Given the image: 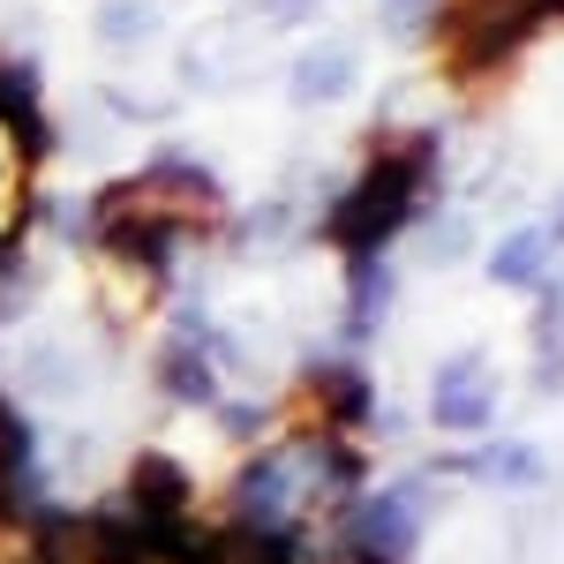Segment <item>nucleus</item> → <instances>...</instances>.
I'll return each instance as SVG.
<instances>
[{"instance_id": "9", "label": "nucleus", "mask_w": 564, "mask_h": 564, "mask_svg": "<svg viewBox=\"0 0 564 564\" xmlns=\"http://www.w3.org/2000/svg\"><path fill=\"white\" fill-rule=\"evenodd\" d=\"M308 399H316V430H339L347 436L361 414H369V377L354 361H324L308 369Z\"/></svg>"}, {"instance_id": "15", "label": "nucleus", "mask_w": 564, "mask_h": 564, "mask_svg": "<svg viewBox=\"0 0 564 564\" xmlns=\"http://www.w3.org/2000/svg\"><path fill=\"white\" fill-rule=\"evenodd\" d=\"M557 15H564V0H557Z\"/></svg>"}, {"instance_id": "10", "label": "nucleus", "mask_w": 564, "mask_h": 564, "mask_svg": "<svg viewBox=\"0 0 564 564\" xmlns=\"http://www.w3.org/2000/svg\"><path fill=\"white\" fill-rule=\"evenodd\" d=\"M550 257H557L550 234H534V226H527V234H505V241L489 249V279H497V286H542V279H550Z\"/></svg>"}, {"instance_id": "12", "label": "nucleus", "mask_w": 564, "mask_h": 564, "mask_svg": "<svg viewBox=\"0 0 564 564\" xmlns=\"http://www.w3.org/2000/svg\"><path fill=\"white\" fill-rule=\"evenodd\" d=\"M459 475H475V481H512V489H534V481H542V459H534L527 444H489V452H475V459H459Z\"/></svg>"}, {"instance_id": "4", "label": "nucleus", "mask_w": 564, "mask_h": 564, "mask_svg": "<svg viewBox=\"0 0 564 564\" xmlns=\"http://www.w3.org/2000/svg\"><path fill=\"white\" fill-rule=\"evenodd\" d=\"M422 520H430V489L422 481H391V489H369L347 520V550L361 564H406V550L422 542Z\"/></svg>"}, {"instance_id": "11", "label": "nucleus", "mask_w": 564, "mask_h": 564, "mask_svg": "<svg viewBox=\"0 0 564 564\" xmlns=\"http://www.w3.org/2000/svg\"><path fill=\"white\" fill-rule=\"evenodd\" d=\"M159 377H166V391H174V399H188V406H218L212 354L196 347V339H174V347H166V361H159Z\"/></svg>"}, {"instance_id": "7", "label": "nucleus", "mask_w": 564, "mask_h": 564, "mask_svg": "<svg viewBox=\"0 0 564 564\" xmlns=\"http://www.w3.org/2000/svg\"><path fill=\"white\" fill-rule=\"evenodd\" d=\"M234 505H241V527H279V534H286V505H294V459H286V452H263L257 467H241V481H234Z\"/></svg>"}, {"instance_id": "13", "label": "nucleus", "mask_w": 564, "mask_h": 564, "mask_svg": "<svg viewBox=\"0 0 564 564\" xmlns=\"http://www.w3.org/2000/svg\"><path fill=\"white\" fill-rule=\"evenodd\" d=\"M384 302H391L384 263H377V257H361V263H354V332H369V324L384 316Z\"/></svg>"}, {"instance_id": "6", "label": "nucleus", "mask_w": 564, "mask_h": 564, "mask_svg": "<svg viewBox=\"0 0 564 564\" xmlns=\"http://www.w3.org/2000/svg\"><path fill=\"white\" fill-rule=\"evenodd\" d=\"M430 414H436V430H489V414H497V377L481 369L475 354L444 361L436 384H430Z\"/></svg>"}, {"instance_id": "5", "label": "nucleus", "mask_w": 564, "mask_h": 564, "mask_svg": "<svg viewBox=\"0 0 564 564\" xmlns=\"http://www.w3.org/2000/svg\"><path fill=\"white\" fill-rule=\"evenodd\" d=\"M159 550H181L188 542V512H196V489H188V467L166 459V452H143L129 467V505H121Z\"/></svg>"}, {"instance_id": "8", "label": "nucleus", "mask_w": 564, "mask_h": 564, "mask_svg": "<svg viewBox=\"0 0 564 564\" xmlns=\"http://www.w3.org/2000/svg\"><path fill=\"white\" fill-rule=\"evenodd\" d=\"M0 135L23 143V166L45 151V106H39V76L23 61H0Z\"/></svg>"}, {"instance_id": "1", "label": "nucleus", "mask_w": 564, "mask_h": 564, "mask_svg": "<svg viewBox=\"0 0 564 564\" xmlns=\"http://www.w3.org/2000/svg\"><path fill=\"white\" fill-rule=\"evenodd\" d=\"M430 174H436V135L406 129V135H377L369 166L354 174V188H339V204L324 212V241L347 249V263L377 257L399 226H414V212L430 204Z\"/></svg>"}, {"instance_id": "14", "label": "nucleus", "mask_w": 564, "mask_h": 564, "mask_svg": "<svg viewBox=\"0 0 564 564\" xmlns=\"http://www.w3.org/2000/svg\"><path fill=\"white\" fill-rule=\"evenodd\" d=\"M302 98H332V90H347V61H339V53H324V61H308L302 68Z\"/></svg>"}, {"instance_id": "3", "label": "nucleus", "mask_w": 564, "mask_h": 564, "mask_svg": "<svg viewBox=\"0 0 564 564\" xmlns=\"http://www.w3.org/2000/svg\"><path fill=\"white\" fill-rule=\"evenodd\" d=\"M550 15H557V0H444V15H436L444 68H452L459 84H481V76H497Z\"/></svg>"}, {"instance_id": "2", "label": "nucleus", "mask_w": 564, "mask_h": 564, "mask_svg": "<svg viewBox=\"0 0 564 564\" xmlns=\"http://www.w3.org/2000/svg\"><path fill=\"white\" fill-rule=\"evenodd\" d=\"M212 218H218V181L204 166H151L135 181H113L98 196L90 226L121 263H166L181 234L212 226Z\"/></svg>"}]
</instances>
